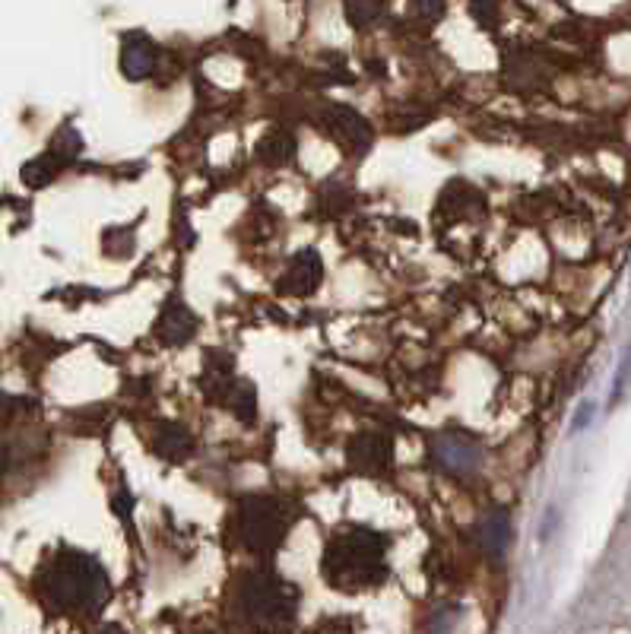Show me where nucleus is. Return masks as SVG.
Returning a JSON list of instances; mask_svg holds the SVG:
<instances>
[{
    "label": "nucleus",
    "instance_id": "10",
    "mask_svg": "<svg viewBox=\"0 0 631 634\" xmlns=\"http://www.w3.org/2000/svg\"><path fill=\"white\" fill-rule=\"evenodd\" d=\"M349 460L356 466L365 463V470L375 473V470H381V466L391 463V444H387L384 438H378V435H362V438H356L349 444Z\"/></svg>",
    "mask_w": 631,
    "mask_h": 634
},
{
    "label": "nucleus",
    "instance_id": "13",
    "mask_svg": "<svg viewBox=\"0 0 631 634\" xmlns=\"http://www.w3.org/2000/svg\"><path fill=\"white\" fill-rule=\"evenodd\" d=\"M593 413H597V403H593V400H584V403L578 406V413H574V419H571V432H584V428L590 425V419H593Z\"/></svg>",
    "mask_w": 631,
    "mask_h": 634
},
{
    "label": "nucleus",
    "instance_id": "7",
    "mask_svg": "<svg viewBox=\"0 0 631 634\" xmlns=\"http://www.w3.org/2000/svg\"><path fill=\"white\" fill-rule=\"evenodd\" d=\"M156 70V48L150 39H140V35H131L121 48V73L127 80H146Z\"/></svg>",
    "mask_w": 631,
    "mask_h": 634
},
{
    "label": "nucleus",
    "instance_id": "14",
    "mask_svg": "<svg viewBox=\"0 0 631 634\" xmlns=\"http://www.w3.org/2000/svg\"><path fill=\"white\" fill-rule=\"evenodd\" d=\"M416 10L425 20H441L444 16V0H416Z\"/></svg>",
    "mask_w": 631,
    "mask_h": 634
},
{
    "label": "nucleus",
    "instance_id": "4",
    "mask_svg": "<svg viewBox=\"0 0 631 634\" xmlns=\"http://www.w3.org/2000/svg\"><path fill=\"white\" fill-rule=\"evenodd\" d=\"M241 603L257 622H289L295 612V590L276 574H254L241 590Z\"/></svg>",
    "mask_w": 631,
    "mask_h": 634
},
{
    "label": "nucleus",
    "instance_id": "1",
    "mask_svg": "<svg viewBox=\"0 0 631 634\" xmlns=\"http://www.w3.org/2000/svg\"><path fill=\"white\" fill-rule=\"evenodd\" d=\"M324 577L337 590H371L387 577V539L375 530L352 527L324 549Z\"/></svg>",
    "mask_w": 631,
    "mask_h": 634
},
{
    "label": "nucleus",
    "instance_id": "12",
    "mask_svg": "<svg viewBox=\"0 0 631 634\" xmlns=\"http://www.w3.org/2000/svg\"><path fill=\"white\" fill-rule=\"evenodd\" d=\"M628 381H631V346L625 349V356H622V362H619L616 384H612V403H622L625 390H628Z\"/></svg>",
    "mask_w": 631,
    "mask_h": 634
},
{
    "label": "nucleus",
    "instance_id": "9",
    "mask_svg": "<svg viewBox=\"0 0 631 634\" xmlns=\"http://www.w3.org/2000/svg\"><path fill=\"white\" fill-rule=\"evenodd\" d=\"M194 330H197L194 314L184 308L181 302H172L169 308H165V314L159 317V337H162V343H169V346L188 343L194 337Z\"/></svg>",
    "mask_w": 631,
    "mask_h": 634
},
{
    "label": "nucleus",
    "instance_id": "16",
    "mask_svg": "<svg viewBox=\"0 0 631 634\" xmlns=\"http://www.w3.org/2000/svg\"><path fill=\"white\" fill-rule=\"evenodd\" d=\"M99 634H127V631H124V628H118V625H105Z\"/></svg>",
    "mask_w": 631,
    "mask_h": 634
},
{
    "label": "nucleus",
    "instance_id": "3",
    "mask_svg": "<svg viewBox=\"0 0 631 634\" xmlns=\"http://www.w3.org/2000/svg\"><path fill=\"white\" fill-rule=\"evenodd\" d=\"M289 524L292 514L280 498H248L238 511L241 539L254 552H273L286 539Z\"/></svg>",
    "mask_w": 631,
    "mask_h": 634
},
{
    "label": "nucleus",
    "instance_id": "11",
    "mask_svg": "<svg viewBox=\"0 0 631 634\" xmlns=\"http://www.w3.org/2000/svg\"><path fill=\"white\" fill-rule=\"evenodd\" d=\"M156 451L169 460H184L191 454V435L184 432L181 425H169L162 428V435L156 438Z\"/></svg>",
    "mask_w": 631,
    "mask_h": 634
},
{
    "label": "nucleus",
    "instance_id": "2",
    "mask_svg": "<svg viewBox=\"0 0 631 634\" xmlns=\"http://www.w3.org/2000/svg\"><path fill=\"white\" fill-rule=\"evenodd\" d=\"M111 593L105 568L86 552H61L45 574V600L64 612L102 609Z\"/></svg>",
    "mask_w": 631,
    "mask_h": 634
},
{
    "label": "nucleus",
    "instance_id": "6",
    "mask_svg": "<svg viewBox=\"0 0 631 634\" xmlns=\"http://www.w3.org/2000/svg\"><path fill=\"white\" fill-rule=\"evenodd\" d=\"M318 283H321V257L314 251H305L292 260V267L280 279V289L292 295H308L318 289Z\"/></svg>",
    "mask_w": 631,
    "mask_h": 634
},
{
    "label": "nucleus",
    "instance_id": "5",
    "mask_svg": "<svg viewBox=\"0 0 631 634\" xmlns=\"http://www.w3.org/2000/svg\"><path fill=\"white\" fill-rule=\"evenodd\" d=\"M432 457L444 466L448 473H460L467 476L473 473L476 466L482 463V447L479 441L460 435V432H448V435H438L432 444Z\"/></svg>",
    "mask_w": 631,
    "mask_h": 634
},
{
    "label": "nucleus",
    "instance_id": "8",
    "mask_svg": "<svg viewBox=\"0 0 631 634\" xmlns=\"http://www.w3.org/2000/svg\"><path fill=\"white\" fill-rule=\"evenodd\" d=\"M476 539L492 558H501L508 552V543H511V514L501 511V508L489 511L486 517H482V524L476 530Z\"/></svg>",
    "mask_w": 631,
    "mask_h": 634
},
{
    "label": "nucleus",
    "instance_id": "15",
    "mask_svg": "<svg viewBox=\"0 0 631 634\" xmlns=\"http://www.w3.org/2000/svg\"><path fill=\"white\" fill-rule=\"evenodd\" d=\"M470 4H473L476 20H482V23H489V20H492V13H495V0H470Z\"/></svg>",
    "mask_w": 631,
    "mask_h": 634
}]
</instances>
